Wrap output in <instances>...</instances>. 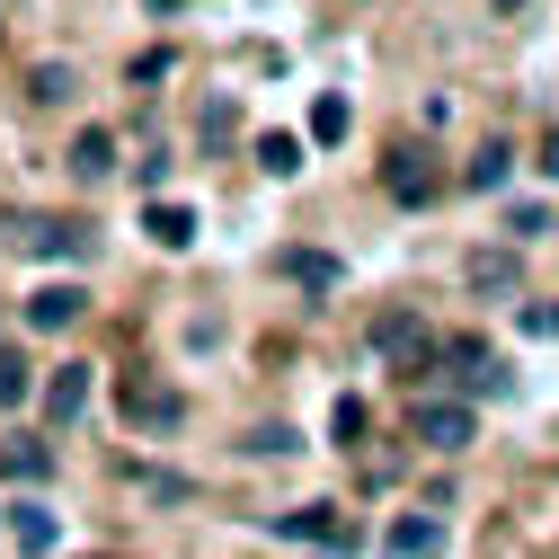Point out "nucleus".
I'll list each match as a JSON object with an SVG mask.
<instances>
[{"label": "nucleus", "mask_w": 559, "mask_h": 559, "mask_svg": "<svg viewBox=\"0 0 559 559\" xmlns=\"http://www.w3.org/2000/svg\"><path fill=\"white\" fill-rule=\"evenodd\" d=\"M285 542H320V550H356V524H346L337 507H294V515H266Z\"/></svg>", "instance_id": "0eeeda50"}, {"label": "nucleus", "mask_w": 559, "mask_h": 559, "mask_svg": "<svg viewBox=\"0 0 559 559\" xmlns=\"http://www.w3.org/2000/svg\"><path fill=\"white\" fill-rule=\"evenodd\" d=\"M258 169L266 178H294L302 169V133H258Z\"/></svg>", "instance_id": "2eb2a0df"}, {"label": "nucleus", "mask_w": 559, "mask_h": 559, "mask_svg": "<svg viewBox=\"0 0 559 559\" xmlns=\"http://www.w3.org/2000/svg\"><path fill=\"white\" fill-rule=\"evenodd\" d=\"M373 356L400 365V373H417V365L436 356V337H427V320H417V311H382V320H373Z\"/></svg>", "instance_id": "20e7f679"}, {"label": "nucleus", "mask_w": 559, "mask_h": 559, "mask_svg": "<svg viewBox=\"0 0 559 559\" xmlns=\"http://www.w3.org/2000/svg\"><path fill=\"white\" fill-rule=\"evenodd\" d=\"M382 187H391V204H436V195H444V169L408 143V152H391V160H382Z\"/></svg>", "instance_id": "39448f33"}, {"label": "nucleus", "mask_w": 559, "mask_h": 559, "mask_svg": "<svg viewBox=\"0 0 559 559\" xmlns=\"http://www.w3.org/2000/svg\"><path fill=\"white\" fill-rule=\"evenodd\" d=\"M0 240L27 249V258H53V266H81V258L98 249L81 223H53V214H0Z\"/></svg>", "instance_id": "f257e3e1"}, {"label": "nucleus", "mask_w": 559, "mask_h": 559, "mask_svg": "<svg viewBox=\"0 0 559 559\" xmlns=\"http://www.w3.org/2000/svg\"><path fill=\"white\" fill-rule=\"evenodd\" d=\"M285 275H294V285H311V294H329V285H337V258H329V249H294Z\"/></svg>", "instance_id": "dca6fc26"}, {"label": "nucleus", "mask_w": 559, "mask_h": 559, "mask_svg": "<svg viewBox=\"0 0 559 559\" xmlns=\"http://www.w3.org/2000/svg\"><path fill=\"white\" fill-rule=\"evenodd\" d=\"M90 408V365H53L45 373V427H72Z\"/></svg>", "instance_id": "6e6552de"}, {"label": "nucleus", "mask_w": 559, "mask_h": 559, "mask_svg": "<svg viewBox=\"0 0 559 559\" xmlns=\"http://www.w3.org/2000/svg\"><path fill=\"white\" fill-rule=\"evenodd\" d=\"M507 160H515L507 143H479L471 152V187H507Z\"/></svg>", "instance_id": "412c9836"}, {"label": "nucleus", "mask_w": 559, "mask_h": 559, "mask_svg": "<svg viewBox=\"0 0 559 559\" xmlns=\"http://www.w3.org/2000/svg\"><path fill=\"white\" fill-rule=\"evenodd\" d=\"M116 400H124L133 427H152V436H169L178 417H187V400H178V391H160V382H143V373H124V382H116Z\"/></svg>", "instance_id": "423d86ee"}, {"label": "nucleus", "mask_w": 559, "mask_h": 559, "mask_svg": "<svg viewBox=\"0 0 559 559\" xmlns=\"http://www.w3.org/2000/svg\"><path fill=\"white\" fill-rule=\"evenodd\" d=\"M471 285H479V294H507V285H515V258H507V249H479V258H471Z\"/></svg>", "instance_id": "6ab92c4d"}, {"label": "nucleus", "mask_w": 559, "mask_h": 559, "mask_svg": "<svg viewBox=\"0 0 559 559\" xmlns=\"http://www.w3.org/2000/svg\"><path fill=\"white\" fill-rule=\"evenodd\" d=\"M152 10H160V19H169V10H195V0H152Z\"/></svg>", "instance_id": "a878e982"}, {"label": "nucleus", "mask_w": 559, "mask_h": 559, "mask_svg": "<svg viewBox=\"0 0 559 559\" xmlns=\"http://www.w3.org/2000/svg\"><path fill=\"white\" fill-rule=\"evenodd\" d=\"M204 143H214V152L231 143V98H214V107H204Z\"/></svg>", "instance_id": "5701e85b"}, {"label": "nucleus", "mask_w": 559, "mask_h": 559, "mask_svg": "<svg viewBox=\"0 0 559 559\" xmlns=\"http://www.w3.org/2000/svg\"><path fill=\"white\" fill-rule=\"evenodd\" d=\"M10 533H19V550H27V559H53V542H62V524H53L45 507H19V515H10Z\"/></svg>", "instance_id": "ddd939ff"}, {"label": "nucleus", "mask_w": 559, "mask_h": 559, "mask_svg": "<svg viewBox=\"0 0 559 559\" xmlns=\"http://www.w3.org/2000/svg\"><path fill=\"white\" fill-rule=\"evenodd\" d=\"M542 169H550V178H559V133H550V143H542Z\"/></svg>", "instance_id": "393cba45"}, {"label": "nucleus", "mask_w": 559, "mask_h": 559, "mask_svg": "<svg viewBox=\"0 0 559 559\" xmlns=\"http://www.w3.org/2000/svg\"><path fill=\"white\" fill-rule=\"evenodd\" d=\"M515 240H533V231H550V204H515V223H507Z\"/></svg>", "instance_id": "b1692460"}, {"label": "nucleus", "mask_w": 559, "mask_h": 559, "mask_svg": "<svg viewBox=\"0 0 559 559\" xmlns=\"http://www.w3.org/2000/svg\"><path fill=\"white\" fill-rule=\"evenodd\" d=\"M81 285H45V294H27V329H72L81 320Z\"/></svg>", "instance_id": "f8f14e48"}, {"label": "nucleus", "mask_w": 559, "mask_h": 559, "mask_svg": "<svg viewBox=\"0 0 559 559\" xmlns=\"http://www.w3.org/2000/svg\"><path fill=\"white\" fill-rule=\"evenodd\" d=\"M107 169H116V133H107V124H81V133H72V178L98 187Z\"/></svg>", "instance_id": "9d476101"}, {"label": "nucleus", "mask_w": 559, "mask_h": 559, "mask_svg": "<svg viewBox=\"0 0 559 559\" xmlns=\"http://www.w3.org/2000/svg\"><path fill=\"white\" fill-rule=\"evenodd\" d=\"M0 479H19V488L53 479V444H10V453H0Z\"/></svg>", "instance_id": "4468645a"}, {"label": "nucleus", "mask_w": 559, "mask_h": 559, "mask_svg": "<svg viewBox=\"0 0 559 559\" xmlns=\"http://www.w3.org/2000/svg\"><path fill=\"white\" fill-rule=\"evenodd\" d=\"M453 533H444V515H400L391 524V559H436Z\"/></svg>", "instance_id": "1a4fd4ad"}, {"label": "nucleus", "mask_w": 559, "mask_h": 559, "mask_svg": "<svg viewBox=\"0 0 559 559\" xmlns=\"http://www.w3.org/2000/svg\"><path fill=\"white\" fill-rule=\"evenodd\" d=\"M19 400H27V365L0 356V408H19Z\"/></svg>", "instance_id": "4be33fe9"}, {"label": "nucleus", "mask_w": 559, "mask_h": 559, "mask_svg": "<svg viewBox=\"0 0 559 559\" xmlns=\"http://www.w3.org/2000/svg\"><path fill=\"white\" fill-rule=\"evenodd\" d=\"M143 231H152L160 249H195V204H169V195H152V214H143Z\"/></svg>", "instance_id": "9b49d317"}, {"label": "nucleus", "mask_w": 559, "mask_h": 559, "mask_svg": "<svg viewBox=\"0 0 559 559\" xmlns=\"http://www.w3.org/2000/svg\"><path fill=\"white\" fill-rule=\"evenodd\" d=\"M27 90H36V107H62V98L81 90V72H72V62H36V81H27Z\"/></svg>", "instance_id": "f3484780"}, {"label": "nucleus", "mask_w": 559, "mask_h": 559, "mask_svg": "<svg viewBox=\"0 0 559 559\" xmlns=\"http://www.w3.org/2000/svg\"><path fill=\"white\" fill-rule=\"evenodd\" d=\"M436 365H444V382H462V391H479V400H498V391H507V365L488 356V337H444V346H436Z\"/></svg>", "instance_id": "7ed1b4c3"}, {"label": "nucleus", "mask_w": 559, "mask_h": 559, "mask_svg": "<svg viewBox=\"0 0 559 559\" xmlns=\"http://www.w3.org/2000/svg\"><path fill=\"white\" fill-rule=\"evenodd\" d=\"M365 427H373V408H365L356 391H346V400L329 408V436H337V444H365Z\"/></svg>", "instance_id": "a211bd4d"}, {"label": "nucleus", "mask_w": 559, "mask_h": 559, "mask_svg": "<svg viewBox=\"0 0 559 559\" xmlns=\"http://www.w3.org/2000/svg\"><path fill=\"white\" fill-rule=\"evenodd\" d=\"M346 124H356L346 98H320V107H311V143H346Z\"/></svg>", "instance_id": "aec40b11"}, {"label": "nucleus", "mask_w": 559, "mask_h": 559, "mask_svg": "<svg viewBox=\"0 0 559 559\" xmlns=\"http://www.w3.org/2000/svg\"><path fill=\"white\" fill-rule=\"evenodd\" d=\"M408 436L427 444V453H462L479 436V417H471V400H417L408 408Z\"/></svg>", "instance_id": "f03ea898"}, {"label": "nucleus", "mask_w": 559, "mask_h": 559, "mask_svg": "<svg viewBox=\"0 0 559 559\" xmlns=\"http://www.w3.org/2000/svg\"><path fill=\"white\" fill-rule=\"evenodd\" d=\"M515 10H524V0H498V19H515Z\"/></svg>", "instance_id": "bb28decb"}]
</instances>
